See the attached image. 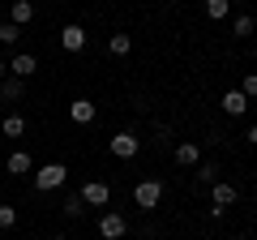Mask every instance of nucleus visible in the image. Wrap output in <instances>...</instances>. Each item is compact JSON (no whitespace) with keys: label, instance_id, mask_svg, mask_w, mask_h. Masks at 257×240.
I'll list each match as a JSON object with an SVG mask.
<instances>
[{"label":"nucleus","instance_id":"nucleus-1","mask_svg":"<svg viewBox=\"0 0 257 240\" xmlns=\"http://www.w3.org/2000/svg\"><path fill=\"white\" fill-rule=\"evenodd\" d=\"M64 180H69V167H64V163H43V167L35 172V189H39V193H47V189H60Z\"/></svg>","mask_w":257,"mask_h":240},{"label":"nucleus","instance_id":"nucleus-14","mask_svg":"<svg viewBox=\"0 0 257 240\" xmlns=\"http://www.w3.org/2000/svg\"><path fill=\"white\" fill-rule=\"evenodd\" d=\"M0 133H5V138H22V133H26V120H22L18 111H9V116L0 120Z\"/></svg>","mask_w":257,"mask_h":240},{"label":"nucleus","instance_id":"nucleus-24","mask_svg":"<svg viewBox=\"0 0 257 240\" xmlns=\"http://www.w3.org/2000/svg\"><path fill=\"white\" fill-rule=\"evenodd\" d=\"M244 138H248V146H257V125H248V133H244Z\"/></svg>","mask_w":257,"mask_h":240},{"label":"nucleus","instance_id":"nucleus-7","mask_svg":"<svg viewBox=\"0 0 257 240\" xmlns=\"http://www.w3.org/2000/svg\"><path fill=\"white\" fill-rule=\"evenodd\" d=\"M94 116H99V107H94L90 99H73L69 103V120H73V125H90Z\"/></svg>","mask_w":257,"mask_h":240},{"label":"nucleus","instance_id":"nucleus-22","mask_svg":"<svg viewBox=\"0 0 257 240\" xmlns=\"http://www.w3.org/2000/svg\"><path fill=\"white\" fill-rule=\"evenodd\" d=\"M231 35H236V39H248V35H253V18H236V22H231Z\"/></svg>","mask_w":257,"mask_h":240},{"label":"nucleus","instance_id":"nucleus-13","mask_svg":"<svg viewBox=\"0 0 257 240\" xmlns=\"http://www.w3.org/2000/svg\"><path fill=\"white\" fill-rule=\"evenodd\" d=\"M176 163L180 167H197L202 163V150L193 146V142H180V146H176Z\"/></svg>","mask_w":257,"mask_h":240},{"label":"nucleus","instance_id":"nucleus-8","mask_svg":"<svg viewBox=\"0 0 257 240\" xmlns=\"http://www.w3.org/2000/svg\"><path fill=\"white\" fill-rule=\"evenodd\" d=\"M82 202H86V206H107V202H111V189L103 185V180H90V185L82 189Z\"/></svg>","mask_w":257,"mask_h":240},{"label":"nucleus","instance_id":"nucleus-19","mask_svg":"<svg viewBox=\"0 0 257 240\" xmlns=\"http://www.w3.org/2000/svg\"><path fill=\"white\" fill-rule=\"evenodd\" d=\"M18 39H22V26H13V22H0V43H5V47H13Z\"/></svg>","mask_w":257,"mask_h":240},{"label":"nucleus","instance_id":"nucleus-4","mask_svg":"<svg viewBox=\"0 0 257 240\" xmlns=\"http://www.w3.org/2000/svg\"><path fill=\"white\" fill-rule=\"evenodd\" d=\"M236 197H240V189L227 185V180H214V185H210V206H219V210L236 206Z\"/></svg>","mask_w":257,"mask_h":240},{"label":"nucleus","instance_id":"nucleus-25","mask_svg":"<svg viewBox=\"0 0 257 240\" xmlns=\"http://www.w3.org/2000/svg\"><path fill=\"white\" fill-rule=\"evenodd\" d=\"M5 73H9V65H5V56H0V82H5Z\"/></svg>","mask_w":257,"mask_h":240},{"label":"nucleus","instance_id":"nucleus-23","mask_svg":"<svg viewBox=\"0 0 257 240\" xmlns=\"http://www.w3.org/2000/svg\"><path fill=\"white\" fill-rule=\"evenodd\" d=\"M13 223H18V210L13 206H0V227H13Z\"/></svg>","mask_w":257,"mask_h":240},{"label":"nucleus","instance_id":"nucleus-12","mask_svg":"<svg viewBox=\"0 0 257 240\" xmlns=\"http://www.w3.org/2000/svg\"><path fill=\"white\" fill-rule=\"evenodd\" d=\"M30 18H35V5H30V0H13L9 5V22L13 26H26Z\"/></svg>","mask_w":257,"mask_h":240},{"label":"nucleus","instance_id":"nucleus-2","mask_svg":"<svg viewBox=\"0 0 257 240\" xmlns=\"http://www.w3.org/2000/svg\"><path fill=\"white\" fill-rule=\"evenodd\" d=\"M133 202H138L142 210H155V206L163 202V180H142V185L133 189Z\"/></svg>","mask_w":257,"mask_h":240},{"label":"nucleus","instance_id":"nucleus-9","mask_svg":"<svg viewBox=\"0 0 257 240\" xmlns=\"http://www.w3.org/2000/svg\"><path fill=\"white\" fill-rule=\"evenodd\" d=\"M35 69H39V60H35L30 52H18V56L9 60V73H13V77H22V82H26V77L35 73Z\"/></svg>","mask_w":257,"mask_h":240},{"label":"nucleus","instance_id":"nucleus-26","mask_svg":"<svg viewBox=\"0 0 257 240\" xmlns=\"http://www.w3.org/2000/svg\"><path fill=\"white\" fill-rule=\"evenodd\" d=\"M236 240H248V236H236Z\"/></svg>","mask_w":257,"mask_h":240},{"label":"nucleus","instance_id":"nucleus-21","mask_svg":"<svg viewBox=\"0 0 257 240\" xmlns=\"http://www.w3.org/2000/svg\"><path fill=\"white\" fill-rule=\"evenodd\" d=\"M197 180H202V185H214V180H219V167L214 163H197Z\"/></svg>","mask_w":257,"mask_h":240},{"label":"nucleus","instance_id":"nucleus-3","mask_svg":"<svg viewBox=\"0 0 257 240\" xmlns=\"http://www.w3.org/2000/svg\"><path fill=\"white\" fill-rule=\"evenodd\" d=\"M124 231H128L124 214L107 210V214H103V219H99V236H103V240H124Z\"/></svg>","mask_w":257,"mask_h":240},{"label":"nucleus","instance_id":"nucleus-20","mask_svg":"<svg viewBox=\"0 0 257 240\" xmlns=\"http://www.w3.org/2000/svg\"><path fill=\"white\" fill-rule=\"evenodd\" d=\"M236 90H240V94H244V99H248V103H253V99H257V73H244V82H240V86H236Z\"/></svg>","mask_w":257,"mask_h":240},{"label":"nucleus","instance_id":"nucleus-5","mask_svg":"<svg viewBox=\"0 0 257 240\" xmlns=\"http://www.w3.org/2000/svg\"><path fill=\"white\" fill-rule=\"evenodd\" d=\"M138 150H142L138 133H116V138H111V155H116V159H133Z\"/></svg>","mask_w":257,"mask_h":240},{"label":"nucleus","instance_id":"nucleus-17","mask_svg":"<svg viewBox=\"0 0 257 240\" xmlns=\"http://www.w3.org/2000/svg\"><path fill=\"white\" fill-rule=\"evenodd\" d=\"M231 13V0H206V18L210 22H223Z\"/></svg>","mask_w":257,"mask_h":240},{"label":"nucleus","instance_id":"nucleus-18","mask_svg":"<svg viewBox=\"0 0 257 240\" xmlns=\"http://www.w3.org/2000/svg\"><path fill=\"white\" fill-rule=\"evenodd\" d=\"M107 52L111 56H128V52H133V39H128V35H111L107 39Z\"/></svg>","mask_w":257,"mask_h":240},{"label":"nucleus","instance_id":"nucleus-10","mask_svg":"<svg viewBox=\"0 0 257 240\" xmlns=\"http://www.w3.org/2000/svg\"><path fill=\"white\" fill-rule=\"evenodd\" d=\"M219 107L227 111V116H244V111H248V99H244L240 90H227V94L219 99Z\"/></svg>","mask_w":257,"mask_h":240},{"label":"nucleus","instance_id":"nucleus-16","mask_svg":"<svg viewBox=\"0 0 257 240\" xmlns=\"http://www.w3.org/2000/svg\"><path fill=\"white\" fill-rule=\"evenodd\" d=\"M60 210H64V219H82V210H86L82 193H73V197H64V202H60Z\"/></svg>","mask_w":257,"mask_h":240},{"label":"nucleus","instance_id":"nucleus-11","mask_svg":"<svg viewBox=\"0 0 257 240\" xmlns=\"http://www.w3.org/2000/svg\"><path fill=\"white\" fill-rule=\"evenodd\" d=\"M0 94H5V103H18L22 94H26V82H22V77H13V73H5V82H0Z\"/></svg>","mask_w":257,"mask_h":240},{"label":"nucleus","instance_id":"nucleus-15","mask_svg":"<svg viewBox=\"0 0 257 240\" xmlns=\"http://www.w3.org/2000/svg\"><path fill=\"white\" fill-rule=\"evenodd\" d=\"M30 167H35V163H30V155H26V150H18V155H9V167H5V172H9V176H26Z\"/></svg>","mask_w":257,"mask_h":240},{"label":"nucleus","instance_id":"nucleus-6","mask_svg":"<svg viewBox=\"0 0 257 240\" xmlns=\"http://www.w3.org/2000/svg\"><path fill=\"white\" fill-rule=\"evenodd\" d=\"M60 47H64V52H82V47H86V30L77 26V22H69V26L60 30Z\"/></svg>","mask_w":257,"mask_h":240}]
</instances>
